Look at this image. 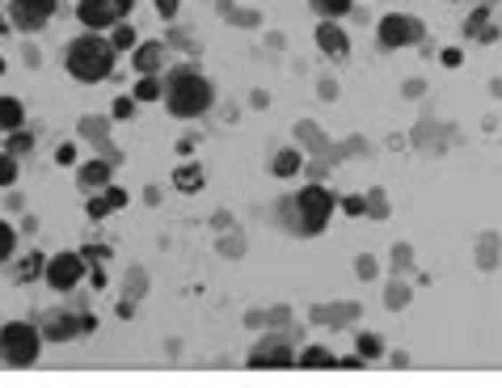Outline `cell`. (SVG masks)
<instances>
[{
    "mask_svg": "<svg viewBox=\"0 0 502 388\" xmlns=\"http://www.w3.org/2000/svg\"><path fill=\"white\" fill-rule=\"evenodd\" d=\"M165 110L174 114V118H198V114L211 110V101H215V89H211L207 77H198L190 64L174 68L169 77H165Z\"/></svg>",
    "mask_w": 502,
    "mask_h": 388,
    "instance_id": "6da1fadb",
    "label": "cell"
},
{
    "mask_svg": "<svg viewBox=\"0 0 502 388\" xmlns=\"http://www.w3.org/2000/svg\"><path fill=\"white\" fill-rule=\"evenodd\" d=\"M114 43L110 38H101V34H81V38H72L64 51V68H68V77L72 81H81V85H98L106 81L114 72Z\"/></svg>",
    "mask_w": 502,
    "mask_h": 388,
    "instance_id": "7a4b0ae2",
    "label": "cell"
},
{
    "mask_svg": "<svg viewBox=\"0 0 502 388\" xmlns=\"http://www.w3.org/2000/svg\"><path fill=\"white\" fill-rule=\"evenodd\" d=\"M329 215H334V194L325 190V186H304L300 194L283 198V220L300 237H317L329 224Z\"/></svg>",
    "mask_w": 502,
    "mask_h": 388,
    "instance_id": "3957f363",
    "label": "cell"
},
{
    "mask_svg": "<svg viewBox=\"0 0 502 388\" xmlns=\"http://www.w3.org/2000/svg\"><path fill=\"white\" fill-rule=\"evenodd\" d=\"M43 351V329L30 321H9L0 325V359L9 368H30Z\"/></svg>",
    "mask_w": 502,
    "mask_h": 388,
    "instance_id": "277c9868",
    "label": "cell"
},
{
    "mask_svg": "<svg viewBox=\"0 0 502 388\" xmlns=\"http://www.w3.org/2000/svg\"><path fill=\"white\" fill-rule=\"evenodd\" d=\"M85 275H89V258L77 254V249H64V254L47 258V271H43V279H47L55 291H72Z\"/></svg>",
    "mask_w": 502,
    "mask_h": 388,
    "instance_id": "5b68a950",
    "label": "cell"
},
{
    "mask_svg": "<svg viewBox=\"0 0 502 388\" xmlns=\"http://www.w3.org/2000/svg\"><path fill=\"white\" fill-rule=\"evenodd\" d=\"M131 4L135 0H77V17H81L85 30H106L131 13Z\"/></svg>",
    "mask_w": 502,
    "mask_h": 388,
    "instance_id": "8992f818",
    "label": "cell"
},
{
    "mask_svg": "<svg viewBox=\"0 0 502 388\" xmlns=\"http://www.w3.org/2000/svg\"><path fill=\"white\" fill-rule=\"evenodd\" d=\"M55 9H60V0H9V21L17 30L34 34L55 17Z\"/></svg>",
    "mask_w": 502,
    "mask_h": 388,
    "instance_id": "52a82bcc",
    "label": "cell"
},
{
    "mask_svg": "<svg viewBox=\"0 0 502 388\" xmlns=\"http://www.w3.org/2000/svg\"><path fill=\"white\" fill-rule=\"evenodd\" d=\"M376 34H380V47H389V51L414 47V43L422 38V21L418 17H405V13H389L380 26H376Z\"/></svg>",
    "mask_w": 502,
    "mask_h": 388,
    "instance_id": "ba28073f",
    "label": "cell"
},
{
    "mask_svg": "<svg viewBox=\"0 0 502 388\" xmlns=\"http://www.w3.org/2000/svg\"><path fill=\"white\" fill-rule=\"evenodd\" d=\"M292 346L283 338H275V342H262V346H254L249 351V368H287L292 363Z\"/></svg>",
    "mask_w": 502,
    "mask_h": 388,
    "instance_id": "9c48e42d",
    "label": "cell"
},
{
    "mask_svg": "<svg viewBox=\"0 0 502 388\" xmlns=\"http://www.w3.org/2000/svg\"><path fill=\"white\" fill-rule=\"evenodd\" d=\"M89 329H93V317H81V321H72V317H64V312H55V317L43 325V338L68 342V338H81V334H89Z\"/></svg>",
    "mask_w": 502,
    "mask_h": 388,
    "instance_id": "30bf717a",
    "label": "cell"
},
{
    "mask_svg": "<svg viewBox=\"0 0 502 388\" xmlns=\"http://www.w3.org/2000/svg\"><path fill=\"white\" fill-rule=\"evenodd\" d=\"M317 47L325 51V55H334V60H346V51H351V38H346V30H342L338 21H325L317 26Z\"/></svg>",
    "mask_w": 502,
    "mask_h": 388,
    "instance_id": "8fae6325",
    "label": "cell"
},
{
    "mask_svg": "<svg viewBox=\"0 0 502 388\" xmlns=\"http://www.w3.org/2000/svg\"><path fill=\"white\" fill-rule=\"evenodd\" d=\"M21 123H26L21 97H0V131H21Z\"/></svg>",
    "mask_w": 502,
    "mask_h": 388,
    "instance_id": "7c38bea8",
    "label": "cell"
},
{
    "mask_svg": "<svg viewBox=\"0 0 502 388\" xmlns=\"http://www.w3.org/2000/svg\"><path fill=\"white\" fill-rule=\"evenodd\" d=\"M308 4H312V13H317V17H325V21H338V17L351 13V4H355V0H308Z\"/></svg>",
    "mask_w": 502,
    "mask_h": 388,
    "instance_id": "4fadbf2b",
    "label": "cell"
},
{
    "mask_svg": "<svg viewBox=\"0 0 502 388\" xmlns=\"http://www.w3.org/2000/svg\"><path fill=\"white\" fill-rule=\"evenodd\" d=\"M106 182H110V165H106V161L81 165V186H85V190H93V186H106Z\"/></svg>",
    "mask_w": 502,
    "mask_h": 388,
    "instance_id": "5bb4252c",
    "label": "cell"
},
{
    "mask_svg": "<svg viewBox=\"0 0 502 388\" xmlns=\"http://www.w3.org/2000/svg\"><path fill=\"white\" fill-rule=\"evenodd\" d=\"M296 169H300V152H296V148H283L275 161H271V174H275V178H292Z\"/></svg>",
    "mask_w": 502,
    "mask_h": 388,
    "instance_id": "9a60e30c",
    "label": "cell"
},
{
    "mask_svg": "<svg viewBox=\"0 0 502 388\" xmlns=\"http://www.w3.org/2000/svg\"><path fill=\"white\" fill-rule=\"evenodd\" d=\"M174 186H178V190H198V186H203V174H198V165H182V169H174Z\"/></svg>",
    "mask_w": 502,
    "mask_h": 388,
    "instance_id": "2e32d148",
    "label": "cell"
},
{
    "mask_svg": "<svg viewBox=\"0 0 502 388\" xmlns=\"http://www.w3.org/2000/svg\"><path fill=\"white\" fill-rule=\"evenodd\" d=\"M43 271H47V258H43V254H30V258H21V262H17V279H21V283H30V279H38Z\"/></svg>",
    "mask_w": 502,
    "mask_h": 388,
    "instance_id": "e0dca14e",
    "label": "cell"
},
{
    "mask_svg": "<svg viewBox=\"0 0 502 388\" xmlns=\"http://www.w3.org/2000/svg\"><path fill=\"white\" fill-rule=\"evenodd\" d=\"M300 363L304 368H334L338 359L329 355V351H321V346H312V351H300Z\"/></svg>",
    "mask_w": 502,
    "mask_h": 388,
    "instance_id": "ac0fdd59",
    "label": "cell"
},
{
    "mask_svg": "<svg viewBox=\"0 0 502 388\" xmlns=\"http://www.w3.org/2000/svg\"><path fill=\"white\" fill-rule=\"evenodd\" d=\"M161 55H165V47H144L140 55H135V68H140V72H157Z\"/></svg>",
    "mask_w": 502,
    "mask_h": 388,
    "instance_id": "d6986e66",
    "label": "cell"
},
{
    "mask_svg": "<svg viewBox=\"0 0 502 388\" xmlns=\"http://www.w3.org/2000/svg\"><path fill=\"white\" fill-rule=\"evenodd\" d=\"M161 93H165V85L157 77H144V81L135 85V101H152V97H161Z\"/></svg>",
    "mask_w": 502,
    "mask_h": 388,
    "instance_id": "ffe728a7",
    "label": "cell"
},
{
    "mask_svg": "<svg viewBox=\"0 0 502 388\" xmlns=\"http://www.w3.org/2000/svg\"><path fill=\"white\" fill-rule=\"evenodd\" d=\"M13 245H17L13 224H4V220H0V262H9V258H13Z\"/></svg>",
    "mask_w": 502,
    "mask_h": 388,
    "instance_id": "44dd1931",
    "label": "cell"
},
{
    "mask_svg": "<svg viewBox=\"0 0 502 388\" xmlns=\"http://www.w3.org/2000/svg\"><path fill=\"white\" fill-rule=\"evenodd\" d=\"M9 152H13V157H26V152H34V135L9 131Z\"/></svg>",
    "mask_w": 502,
    "mask_h": 388,
    "instance_id": "7402d4cb",
    "label": "cell"
},
{
    "mask_svg": "<svg viewBox=\"0 0 502 388\" xmlns=\"http://www.w3.org/2000/svg\"><path fill=\"white\" fill-rule=\"evenodd\" d=\"M13 182H17V157L4 152V157H0V186H13Z\"/></svg>",
    "mask_w": 502,
    "mask_h": 388,
    "instance_id": "603a6c76",
    "label": "cell"
},
{
    "mask_svg": "<svg viewBox=\"0 0 502 388\" xmlns=\"http://www.w3.org/2000/svg\"><path fill=\"white\" fill-rule=\"evenodd\" d=\"M114 51H127V47H135V30H131V26H123V21H118V26H114Z\"/></svg>",
    "mask_w": 502,
    "mask_h": 388,
    "instance_id": "cb8c5ba5",
    "label": "cell"
},
{
    "mask_svg": "<svg viewBox=\"0 0 502 388\" xmlns=\"http://www.w3.org/2000/svg\"><path fill=\"white\" fill-rule=\"evenodd\" d=\"M85 211H89L93 220H101V215H110V211H114V203L106 198V194H93V198H89V207H85Z\"/></svg>",
    "mask_w": 502,
    "mask_h": 388,
    "instance_id": "d4e9b609",
    "label": "cell"
},
{
    "mask_svg": "<svg viewBox=\"0 0 502 388\" xmlns=\"http://www.w3.org/2000/svg\"><path fill=\"white\" fill-rule=\"evenodd\" d=\"M359 351H363L368 359H376L380 355V338H376V334H363V338H359Z\"/></svg>",
    "mask_w": 502,
    "mask_h": 388,
    "instance_id": "484cf974",
    "label": "cell"
},
{
    "mask_svg": "<svg viewBox=\"0 0 502 388\" xmlns=\"http://www.w3.org/2000/svg\"><path fill=\"white\" fill-rule=\"evenodd\" d=\"M131 110H135V97H118L114 101V118H127Z\"/></svg>",
    "mask_w": 502,
    "mask_h": 388,
    "instance_id": "4316f807",
    "label": "cell"
},
{
    "mask_svg": "<svg viewBox=\"0 0 502 388\" xmlns=\"http://www.w3.org/2000/svg\"><path fill=\"white\" fill-rule=\"evenodd\" d=\"M55 161H60V165H72V161H77V148H72V144H60V148H55Z\"/></svg>",
    "mask_w": 502,
    "mask_h": 388,
    "instance_id": "83f0119b",
    "label": "cell"
},
{
    "mask_svg": "<svg viewBox=\"0 0 502 388\" xmlns=\"http://www.w3.org/2000/svg\"><path fill=\"white\" fill-rule=\"evenodd\" d=\"M157 13H161V17H174V13H178V0H157Z\"/></svg>",
    "mask_w": 502,
    "mask_h": 388,
    "instance_id": "f1b7e54d",
    "label": "cell"
},
{
    "mask_svg": "<svg viewBox=\"0 0 502 388\" xmlns=\"http://www.w3.org/2000/svg\"><path fill=\"white\" fill-rule=\"evenodd\" d=\"M342 207L351 211V215H359V211H363V198H359V194H351V198H342Z\"/></svg>",
    "mask_w": 502,
    "mask_h": 388,
    "instance_id": "f546056e",
    "label": "cell"
},
{
    "mask_svg": "<svg viewBox=\"0 0 502 388\" xmlns=\"http://www.w3.org/2000/svg\"><path fill=\"white\" fill-rule=\"evenodd\" d=\"M106 198H110V203H114V207H123V203H127V194H123V190H118V186H110V190H106Z\"/></svg>",
    "mask_w": 502,
    "mask_h": 388,
    "instance_id": "4dcf8cb0",
    "label": "cell"
},
{
    "mask_svg": "<svg viewBox=\"0 0 502 388\" xmlns=\"http://www.w3.org/2000/svg\"><path fill=\"white\" fill-rule=\"evenodd\" d=\"M9 26H13V21H9V17H0V34H9Z\"/></svg>",
    "mask_w": 502,
    "mask_h": 388,
    "instance_id": "1f68e13d",
    "label": "cell"
},
{
    "mask_svg": "<svg viewBox=\"0 0 502 388\" xmlns=\"http://www.w3.org/2000/svg\"><path fill=\"white\" fill-rule=\"evenodd\" d=\"M0 72H4V60H0Z\"/></svg>",
    "mask_w": 502,
    "mask_h": 388,
    "instance_id": "d6a6232c",
    "label": "cell"
}]
</instances>
